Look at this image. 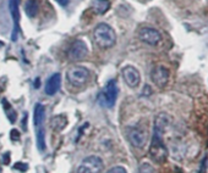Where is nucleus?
<instances>
[{
	"mask_svg": "<svg viewBox=\"0 0 208 173\" xmlns=\"http://www.w3.org/2000/svg\"><path fill=\"white\" fill-rule=\"evenodd\" d=\"M93 40L96 45L101 49H109L113 48L116 43V34L114 29L106 24V23H99L93 29Z\"/></svg>",
	"mask_w": 208,
	"mask_h": 173,
	"instance_id": "1",
	"label": "nucleus"
},
{
	"mask_svg": "<svg viewBox=\"0 0 208 173\" xmlns=\"http://www.w3.org/2000/svg\"><path fill=\"white\" fill-rule=\"evenodd\" d=\"M162 136H163L162 134L154 132L151 146H149V156L157 163H163L168 157V150H166L165 145L163 143Z\"/></svg>",
	"mask_w": 208,
	"mask_h": 173,
	"instance_id": "2",
	"label": "nucleus"
},
{
	"mask_svg": "<svg viewBox=\"0 0 208 173\" xmlns=\"http://www.w3.org/2000/svg\"><path fill=\"white\" fill-rule=\"evenodd\" d=\"M118 94H119L118 83L115 79H111L105 84L103 90L98 95V101L103 107H113L116 102Z\"/></svg>",
	"mask_w": 208,
	"mask_h": 173,
	"instance_id": "3",
	"label": "nucleus"
},
{
	"mask_svg": "<svg viewBox=\"0 0 208 173\" xmlns=\"http://www.w3.org/2000/svg\"><path fill=\"white\" fill-rule=\"evenodd\" d=\"M103 161L98 156H88L79 165L76 173H101L103 171Z\"/></svg>",
	"mask_w": 208,
	"mask_h": 173,
	"instance_id": "4",
	"label": "nucleus"
},
{
	"mask_svg": "<svg viewBox=\"0 0 208 173\" xmlns=\"http://www.w3.org/2000/svg\"><path fill=\"white\" fill-rule=\"evenodd\" d=\"M66 78L69 80V83H71L72 85L82 87L83 84L87 83V80L89 78V71L82 66H74L67 71Z\"/></svg>",
	"mask_w": 208,
	"mask_h": 173,
	"instance_id": "5",
	"label": "nucleus"
},
{
	"mask_svg": "<svg viewBox=\"0 0 208 173\" xmlns=\"http://www.w3.org/2000/svg\"><path fill=\"white\" fill-rule=\"evenodd\" d=\"M87 54H88L87 44L81 39H77L70 45L69 51H67V58L71 62H77V61L83 60L87 56Z\"/></svg>",
	"mask_w": 208,
	"mask_h": 173,
	"instance_id": "6",
	"label": "nucleus"
},
{
	"mask_svg": "<svg viewBox=\"0 0 208 173\" xmlns=\"http://www.w3.org/2000/svg\"><path fill=\"white\" fill-rule=\"evenodd\" d=\"M126 135L129 141L131 143V145H133L135 148H143L147 143V134L145 131L137 128V127H130L126 131Z\"/></svg>",
	"mask_w": 208,
	"mask_h": 173,
	"instance_id": "7",
	"label": "nucleus"
},
{
	"mask_svg": "<svg viewBox=\"0 0 208 173\" xmlns=\"http://www.w3.org/2000/svg\"><path fill=\"white\" fill-rule=\"evenodd\" d=\"M138 38L141 41H143L148 45H157L162 40V36L156 28L143 27L138 32Z\"/></svg>",
	"mask_w": 208,
	"mask_h": 173,
	"instance_id": "8",
	"label": "nucleus"
},
{
	"mask_svg": "<svg viewBox=\"0 0 208 173\" xmlns=\"http://www.w3.org/2000/svg\"><path fill=\"white\" fill-rule=\"evenodd\" d=\"M151 79L158 88H164L169 80V70L164 66H156L151 72Z\"/></svg>",
	"mask_w": 208,
	"mask_h": 173,
	"instance_id": "9",
	"label": "nucleus"
},
{
	"mask_svg": "<svg viewBox=\"0 0 208 173\" xmlns=\"http://www.w3.org/2000/svg\"><path fill=\"white\" fill-rule=\"evenodd\" d=\"M123 78L130 88H137L141 82V75L133 66H126L123 68Z\"/></svg>",
	"mask_w": 208,
	"mask_h": 173,
	"instance_id": "10",
	"label": "nucleus"
},
{
	"mask_svg": "<svg viewBox=\"0 0 208 173\" xmlns=\"http://www.w3.org/2000/svg\"><path fill=\"white\" fill-rule=\"evenodd\" d=\"M10 12L14 19V31L11 33V40L16 41L19 33H20V12H19V1L17 0H10L9 2Z\"/></svg>",
	"mask_w": 208,
	"mask_h": 173,
	"instance_id": "11",
	"label": "nucleus"
},
{
	"mask_svg": "<svg viewBox=\"0 0 208 173\" xmlns=\"http://www.w3.org/2000/svg\"><path fill=\"white\" fill-rule=\"evenodd\" d=\"M170 123H171V117L165 112H161L154 119V132L163 135L168 129V127L170 126Z\"/></svg>",
	"mask_w": 208,
	"mask_h": 173,
	"instance_id": "12",
	"label": "nucleus"
},
{
	"mask_svg": "<svg viewBox=\"0 0 208 173\" xmlns=\"http://www.w3.org/2000/svg\"><path fill=\"white\" fill-rule=\"evenodd\" d=\"M61 85V76L60 73H54L45 83V94L47 95H54L58 93Z\"/></svg>",
	"mask_w": 208,
	"mask_h": 173,
	"instance_id": "13",
	"label": "nucleus"
},
{
	"mask_svg": "<svg viewBox=\"0 0 208 173\" xmlns=\"http://www.w3.org/2000/svg\"><path fill=\"white\" fill-rule=\"evenodd\" d=\"M44 118H45L44 106L42 104H37L34 106V115H33V124L36 127V131L39 128H44Z\"/></svg>",
	"mask_w": 208,
	"mask_h": 173,
	"instance_id": "14",
	"label": "nucleus"
},
{
	"mask_svg": "<svg viewBox=\"0 0 208 173\" xmlns=\"http://www.w3.org/2000/svg\"><path fill=\"white\" fill-rule=\"evenodd\" d=\"M91 7L96 14L104 15L110 7V1L109 0H93Z\"/></svg>",
	"mask_w": 208,
	"mask_h": 173,
	"instance_id": "15",
	"label": "nucleus"
},
{
	"mask_svg": "<svg viewBox=\"0 0 208 173\" xmlns=\"http://www.w3.org/2000/svg\"><path fill=\"white\" fill-rule=\"evenodd\" d=\"M25 11L28 17H31V19L36 17L39 11V1L38 0H27V2L25 5Z\"/></svg>",
	"mask_w": 208,
	"mask_h": 173,
	"instance_id": "16",
	"label": "nucleus"
},
{
	"mask_svg": "<svg viewBox=\"0 0 208 173\" xmlns=\"http://www.w3.org/2000/svg\"><path fill=\"white\" fill-rule=\"evenodd\" d=\"M1 102H2V106H4V111H5V114H6L7 117H9V121H10L11 123H15V122H16V118H17L16 111L12 109V106L7 102L6 99H2Z\"/></svg>",
	"mask_w": 208,
	"mask_h": 173,
	"instance_id": "17",
	"label": "nucleus"
},
{
	"mask_svg": "<svg viewBox=\"0 0 208 173\" xmlns=\"http://www.w3.org/2000/svg\"><path fill=\"white\" fill-rule=\"evenodd\" d=\"M37 133V145H38V149L39 151H45V131L44 128H39L36 131Z\"/></svg>",
	"mask_w": 208,
	"mask_h": 173,
	"instance_id": "18",
	"label": "nucleus"
},
{
	"mask_svg": "<svg viewBox=\"0 0 208 173\" xmlns=\"http://www.w3.org/2000/svg\"><path fill=\"white\" fill-rule=\"evenodd\" d=\"M52 126L55 131H61L62 128L66 126V118L64 116H57L52 121Z\"/></svg>",
	"mask_w": 208,
	"mask_h": 173,
	"instance_id": "19",
	"label": "nucleus"
},
{
	"mask_svg": "<svg viewBox=\"0 0 208 173\" xmlns=\"http://www.w3.org/2000/svg\"><path fill=\"white\" fill-rule=\"evenodd\" d=\"M14 168L17 170V171H21V172H26L28 170V165L27 163H23V162H16L14 165Z\"/></svg>",
	"mask_w": 208,
	"mask_h": 173,
	"instance_id": "20",
	"label": "nucleus"
},
{
	"mask_svg": "<svg viewBox=\"0 0 208 173\" xmlns=\"http://www.w3.org/2000/svg\"><path fill=\"white\" fill-rule=\"evenodd\" d=\"M140 173H154V170L148 163H143L140 168Z\"/></svg>",
	"mask_w": 208,
	"mask_h": 173,
	"instance_id": "21",
	"label": "nucleus"
},
{
	"mask_svg": "<svg viewBox=\"0 0 208 173\" xmlns=\"http://www.w3.org/2000/svg\"><path fill=\"white\" fill-rule=\"evenodd\" d=\"M106 173H127V172H126V170H125L124 167H121V166H115V167L110 168Z\"/></svg>",
	"mask_w": 208,
	"mask_h": 173,
	"instance_id": "22",
	"label": "nucleus"
},
{
	"mask_svg": "<svg viewBox=\"0 0 208 173\" xmlns=\"http://www.w3.org/2000/svg\"><path fill=\"white\" fill-rule=\"evenodd\" d=\"M10 138L12 139V140H19V138H20V132L17 131V129H11V132H10Z\"/></svg>",
	"mask_w": 208,
	"mask_h": 173,
	"instance_id": "23",
	"label": "nucleus"
},
{
	"mask_svg": "<svg viewBox=\"0 0 208 173\" xmlns=\"http://www.w3.org/2000/svg\"><path fill=\"white\" fill-rule=\"evenodd\" d=\"M2 163L4 165H9L10 163V153H5L2 155Z\"/></svg>",
	"mask_w": 208,
	"mask_h": 173,
	"instance_id": "24",
	"label": "nucleus"
},
{
	"mask_svg": "<svg viewBox=\"0 0 208 173\" xmlns=\"http://www.w3.org/2000/svg\"><path fill=\"white\" fill-rule=\"evenodd\" d=\"M22 129L26 132L27 131V115H25L23 117V122H22Z\"/></svg>",
	"mask_w": 208,
	"mask_h": 173,
	"instance_id": "25",
	"label": "nucleus"
},
{
	"mask_svg": "<svg viewBox=\"0 0 208 173\" xmlns=\"http://www.w3.org/2000/svg\"><path fill=\"white\" fill-rule=\"evenodd\" d=\"M61 6H66L67 5V2H69V0H57Z\"/></svg>",
	"mask_w": 208,
	"mask_h": 173,
	"instance_id": "26",
	"label": "nucleus"
},
{
	"mask_svg": "<svg viewBox=\"0 0 208 173\" xmlns=\"http://www.w3.org/2000/svg\"><path fill=\"white\" fill-rule=\"evenodd\" d=\"M39 84H41V78H36V82H34V88H39Z\"/></svg>",
	"mask_w": 208,
	"mask_h": 173,
	"instance_id": "27",
	"label": "nucleus"
}]
</instances>
